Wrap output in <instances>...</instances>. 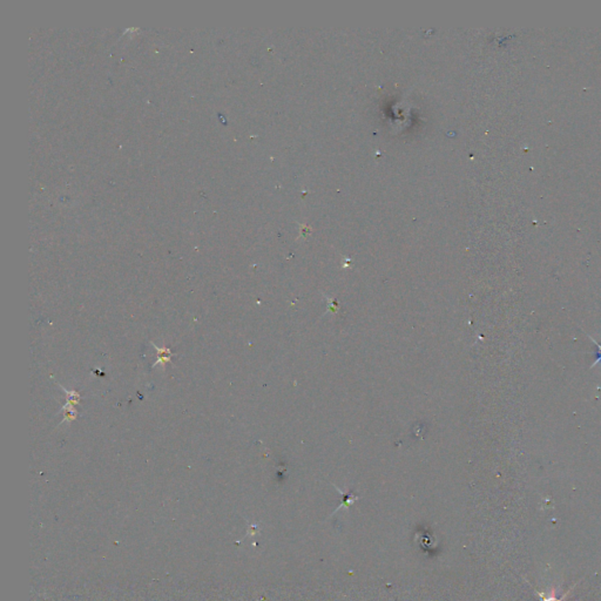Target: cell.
I'll list each match as a JSON object with an SVG mask.
<instances>
[{
    "label": "cell",
    "mask_w": 601,
    "mask_h": 601,
    "mask_svg": "<svg viewBox=\"0 0 601 601\" xmlns=\"http://www.w3.org/2000/svg\"><path fill=\"white\" fill-rule=\"evenodd\" d=\"M153 346H154L155 349L159 351V360L154 365H153V367H155L156 364H161L162 367H165V364L167 363V362H169V360H170V350L168 349V348H162V349H160V348L156 347L155 344H153Z\"/></svg>",
    "instance_id": "cell-1"
}]
</instances>
